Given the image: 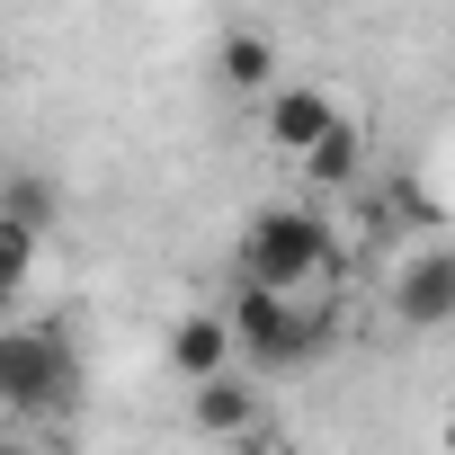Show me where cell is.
Segmentation results:
<instances>
[{"label":"cell","instance_id":"1","mask_svg":"<svg viewBox=\"0 0 455 455\" xmlns=\"http://www.w3.org/2000/svg\"><path fill=\"white\" fill-rule=\"evenodd\" d=\"M90 402V357L72 322H0V411L10 428H72Z\"/></svg>","mask_w":455,"mask_h":455},{"label":"cell","instance_id":"2","mask_svg":"<svg viewBox=\"0 0 455 455\" xmlns=\"http://www.w3.org/2000/svg\"><path fill=\"white\" fill-rule=\"evenodd\" d=\"M233 268H242V286H268V295H313V286L339 295L348 242H339V223L313 214V205H259V214L242 223Z\"/></svg>","mask_w":455,"mask_h":455},{"label":"cell","instance_id":"3","mask_svg":"<svg viewBox=\"0 0 455 455\" xmlns=\"http://www.w3.org/2000/svg\"><path fill=\"white\" fill-rule=\"evenodd\" d=\"M233 348L259 375H304L331 357L339 339V295H268V286H233Z\"/></svg>","mask_w":455,"mask_h":455},{"label":"cell","instance_id":"4","mask_svg":"<svg viewBox=\"0 0 455 455\" xmlns=\"http://www.w3.org/2000/svg\"><path fill=\"white\" fill-rule=\"evenodd\" d=\"M384 304H393V322H402V331H446V322H455V242L411 251V259L393 268Z\"/></svg>","mask_w":455,"mask_h":455},{"label":"cell","instance_id":"5","mask_svg":"<svg viewBox=\"0 0 455 455\" xmlns=\"http://www.w3.org/2000/svg\"><path fill=\"white\" fill-rule=\"evenodd\" d=\"M339 125V108H331V90H313V81H277L268 99H259V134L277 143V152H322V134Z\"/></svg>","mask_w":455,"mask_h":455},{"label":"cell","instance_id":"6","mask_svg":"<svg viewBox=\"0 0 455 455\" xmlns=\"http://www.w3.org/2000/svg\"><path fill=\"white\" fill-rule=\"evenodd\" d=\"M161 348H170V375H179L188 393H196V384H223V375H233V357H242V348H233V322H223V313H179Z\"/></svg>","mask_w":455,"mask_h":455},{"label":"cell","instance_id":"7","mask_svg":"<svg viewBox=\"0 0 455 455\" xmlns=\"http://www.w3.org/2000/svg\"><path fill=\"white\" fill-rule=\"evenodd\" d=\"M188 428H196V437H214V446H242V437H259V384H251V375L196 384V393H188Z\"/></svg>","mask_w":455,"mask_h":455},{"label":"cell","instance_id":"8","mask_svg":"<svg viewBox=\"0 0 455 455\" xmlns=\"http://www.w3.org/2000/svg\"><path fill=\"white\" fill-rule=\"evenodd\" d=\"M214 81L242 90V99H268V90H277V36H268V28H223V45H214Z\"/></svg>","mask_w":455,"mask_h":455},{"label":"cell","instance_id":"9","mask_svg":"<svg viewBox=\"0 0 455 455\" xmlns=\"http://www.w3.org/2000/svg\"><path fill=\"white\" fill-rule=\"evenodd\" d=\"M357 170H366V134H357V116H339V125L322 134V152H304V179H313L322 196H348Z\"/></svg>","mask_w":455,"mask_h":455},{"label":"cell","instance_id":"10","mask_svg":"<svg viewBox=\"0 0 455 455\" xmlns=\"http://www.w3.org/2000/svg\"><path fill=\"white\" fill-rule=\"evenodd\" d=\"M54 214H63V196H54V179H36V170H10L0 179V223H19V233H54Z\"/></svg>","mask_w":455,"mask_h":455},{"label":"cell","instance_id":"11","mask_svg":"<svg viewBox=\"0 0 455 455\" xmlns=\"http://www.w3.org/2000/svg\"><path fill=\"white\" fill-rule=\"evenodd\" d=\"M36 268H45V242H36V233H19V223H0V313L28 295V277H36Z\"/></svg>","mask_w":455,"mask_h":455},{"label":"cell","instance_id":"12","mask_svg":"<svg viewBox=\"0 0 455 455\" xmlns=\"http://www.w3.org/2000/svg\"><path fill=\"white\" fill-rule=\"evenodd\" d=\"M0 455H36V437L28 428H0Z\"/></svg>","mask_w":455,"mask_h":455},{"label":"cell","instance_id":"13","mask_svg":"<svg viewBox=\"0 0 455 455\" xmlns=\"http://www.w3.org/2000/svg\"><path fill=\"white\" fill-rule=\"evenodd\" d=\"M223 455H277V446H268V428H259V437H242V446H223Z\"/></svg>","mask_w":455,"mask_h":455},{"label":"cell","instance_id":"14","mask_svg":"<svg viewBox=\"0 0 455 455\" xmlns=\"http://www.w3.org/2000/svg\"><path fill=\"white\" fill-rule=\"evenodd\" d=\"M446 455H455V419H446Z\"/></svg>","mask_w":455,"mask_h":455}]
</instances>
